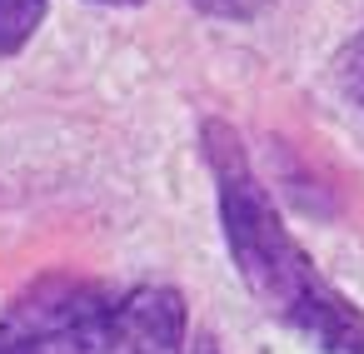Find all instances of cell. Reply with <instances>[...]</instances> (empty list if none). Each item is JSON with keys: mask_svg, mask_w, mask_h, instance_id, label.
I'll return each mask as SVG.
<instances>
[{"mask_svg": "<svg viewBox=\"0 0 364 354\" xmlns=\"http://www.w3.org/2000/svg\"><path fill=\"white\" fill-rule=\"evenodd\" d=\"M200 155L215 180L225 250L250 299L319 354H364V309L339 284H329L324 269L309 259V250L289 235L240 130L210 115L200 125Z\"/></svg>", "mask_w": 364, "mask_h": 354, "instance_id": "obj_1", "label": "cell"}, {"mask_svg": "<svg viewBox=\"0 0 364 354\" xmlns=\"http://www.w3.org/2000/svg\"><path fill=\"white\" fill-rule=\"evenodd\" d=\"M115 309L110 284L46 269L0 309V354H115Z\"/></svg>", "mask_w": 364, "mask_h": 354, "instance_id": "obj_2", "label": "cell"}, {"mask_svg": "<svg viewBox=\"0 0 364 354\" xmlns=\"http://www.w3.org/2000/svg\"><path fill=\"white\" fill-rule=\"evenodd\" d=\"M115 354H220V344L195 329L175 284H135L115 309Z\"/></svg>", "mask_w": 364, "mask_h": 354, "instance_id": "obj_3", "label": "cell"}, {"mask_svg": "<svg viewBox=\"0 0 364 354\" xmlns=\"http://www.w3.org/2000/svg\"><path fill=\"white\" fill-rule=\"evenodd\" d=\"M50 0H0V55H21L46 26Z\"/></svg>", "mask_w": 364, "mask_h": 354, "instance_id": "obj_4", "label": "cell"}, {"mask_svg": "<svg viewBox=\"0 0 364 354\" xmlns=\"http://www.w3.org/2000/svg\"><path fill=\"white\" fill-rule=\"evenodd\" d=\"M334 90L344 95V105L364 120V31L359 36H349L339 50H334Z\"/></svg>", "mask_w": 364, "mask_h": 354, "instance_id": "obj_5", "label": "cell"}, {"mask_svg": "<svg viewBox=\"0 0 364 354\" xmlns=\"http://www.w3.org/2000/svg\"><path fill=\"white\" fill-rule=\"evenodd\" d=\"M190 6H195L200 16H210V21H235V26H245V21H259L274 0H190Z\"/></svg>", "mask_w": 364, "mask_h": 354, "instance_id": "obj_6", "label": "cell"}, {"mask_svg": "<svg viewBox=\"0 0 364 354\" xmlns=\"http://www.w3.org/2000/svg\"><path fill=\"white\" fill-rule=\"evenodd\" d=\"M100 6H140V0H100Z\"/></svg>", "mask_w": 364, "mask_h": 354, "instance_id": "obj_7", "label": "cell"}]
</instances>
